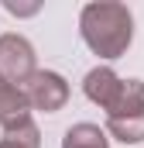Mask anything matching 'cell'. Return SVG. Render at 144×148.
Segmentation results:
<instances>
[{
	"label": "cell",
	"mask_w": 144,
	"mask_h": 148,
	"mask_svg": "<svg viewBox=\"0 0 144 148\" xmlns=\"http://www.w3.org/2000/svg\"><path fill=\"white\" fill-rule=\"evenodd\" d=\"M79 35L100 59H120L134 41V17L124 3L113 0L86 3L79 14Z\"/></svg>",
	"instance_id": "1"
},
{
	"label": "cell",
	"mask_w": 144,
	"mask_h": 148,
	"mask_svg": "<svg viewBox=\"0 0 144 148\" xmlns=\"http://www.w3.org/2000/svg\"><path fill=\"white\" fill-rule=\"evenodd\" d=\"M107 134H113L124 145L144 141V83L141 79H124L120 93L107 110Z\"/></svg>",
	"instance_id": "2"
},
{
	"label": "cell",
	"mask_w": 144,
	"mask_h": 148,
	"mask_svg": "<svg viewBox=\"0 0 144 148\" xmlns=\"http://www.w3.org/2000/svg\"><path fill=\"white\" fill-rule=\"evenodd\" d=\"M35 76V45L24 35H0V79L24 86Z\"/></svg>",
	"instance_id": "3"
},
{
	"label": "cell",
	"mask_w": 144,
	"mask_h": 148,
	"mask_svg": "<svg viewBox=\"0 0 144 148\" xmlns=\"http://www.w3.org/2000/svg\"><path fill=\"white\" fill-rule=\"evenodd\" d=\"M21 90H24L31 110L55 114V110H62V107L69 103V83L58 73H52V69H35V76H31Z\"/></svg>",
	"instance_id": "4"
},
{
	"label": "cell",
	"mask_w": 144,
	"mask_h": 148,
	"mask_svg": "<svg viewBox=\"0 0 144 148\" xmlns=\"http://www.w3.org/2000/svg\"><path fill=\"white\" fill-rule=\"evenodd\" d=\"M120 83H124V79L113 73L110 66H96V69H89L86 79H82V93H86L96 107L110 110L113 100H117V93H120Z\"/></svg>",
	"instance_id": "5"
},
{
	"label": "cell",
	"mask_w": 144,
	"mask_h": 148,
	"mask_svg": "<svg viewBox=\"0 0 144 148\" xmlns=\"http://www.w3.org/2000/svg\"><path fill=\"white\" fill-rule=\"evenodd\" d=\"M21 121H31V107H28V97L21 86H10L0 79V127H14Z\"/></svg>",
	"instance_id": "6"
},
{
	"label": "cell",
	"mask_w": 144,
	"mask_h": 148,
	"mask_svg": "<svg viewBox=\"0 0 144 148\" xmlns=\"http://www.w3.org/2000/svg\"><path fill=\"white\" fill-rule=\"evenodd\" d=\"M62 148H110L107 131H100L96 124H72L62 138Z\"/></svg>",
	"instance_id": "7"
},
{
	"label": "cell",
	"mask_w": 144,
	"mask_h": 148,
	"mask_svg": "<svg viewBox=\"0 0 144 148\" xmlns=\"http://www.w3.org/2000/svg\"><path fill=\"white\" fill-rule=\"evenodd\" d=\"M0 148H41V131L35 127V121H21L3 131Z\"/></svg>",
	"instance_id": "8"
},
{
	"label": "cell",
	"mask_w": 144,
	"mask_h": 148,
	"mask_svg": "<svg viewBox=\"0 0 144 148\" xmlns=\"http://www.w3.org/2000/svg\"><path fill=\"white\" fill-rule=\"evenodd\" d=\"M3 7H7V10H10V14H17V17H31V14H38V7H41V3H17V0H3Z\"/></svg>",
	"instance_id": "9"
}]
</instances>
